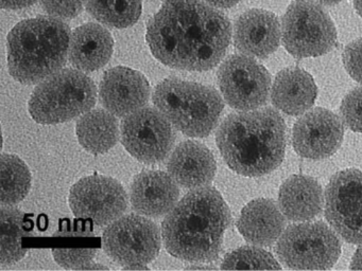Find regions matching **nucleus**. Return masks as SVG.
<instances>
[{"label":"nucleus","mask_w":362,"mask_h":271,"mask_svg":"<svg viewBox=\"0 0 362 271\" xmlns=\"http://www.w3.org/2000/svg\"><path fill=\"white\" fill-rule=\"evenodd\" d=\"M146 38L164 65L206 71L223 59L232 27L223 13L201 0H166L148 23Z\"/></svg>","instance_id":"obj_1"},{"label":"nucleus","mask_w":362,"mask_h":271,"mask_svg":"<svg viewBox=\"0 0 362 271\" xmlns=\"http://www.w3.org/2000/svg\"><path fill=\"white\" fill-rule=\"evenodd\" d=\"M230 213L216 188L190 191L169 212L162 224L167 251L188 262H211L219 256Z\"/></svg>","instance_id":"obj_2"},{"label":"nucleus","mask_w":362,"mask_h":271,"mask_svg":"<svg viewBox=\"0 0 362 271\" xmlns=\"http://www.w3.org/2000/svg\"><path fill=\"white\" fill-rule=\"evenodd\" d=\"M216 141L233 171L259 177L274 171L285 157V121L272 108L230 114L218 128Z\"/></svg>","instance_id":"obj_3"},{"label":"nucleus","mask_w":362,"mask_h":271,"mask_svg":"<svg viewBox=\"0 0 362 271\" xmlns=\"http://www.w3.org/2000/svg\"><path fill=\"white\" fill-rule=\"evenodd\" d=\"M71 29L54 16L21 21L7 38L8 67L22 84L42 82L64 67L69 54Z\"/></svg>","instance_id":"obj_4"},{"label":"nucleus","mask_w":362,"mask_h":271,"mask_svg":"<svg viewBox=\"0 0 362 271\" xmlns=\"http://www.w3.org/2000/svg\"><path fill=\"white\" fill-rule=\"evenodd\" d=\"M153 102L175 128L196 138L211 133L224 107L216 89L177 78L160 82L154 90Z\"/></svg>","instance_id":"obj_5"},{"label":"nucleus","mask_w":362,"mask_h":271,"mask_svg":"<svg viewBox=\"0 0 362 271\" xmlns=\"http://www.w3.org/2000/svg\"><path fill=\"white\" fill-rule=\"evenodd\" d=\"M96 99L92 78L78 69H61L37 85L29 100V114L40 124H59L90 112Z\"/></svg>","instance_id":"obj_6"},{"label":"nucleus","mask_w":362,"mask_h":271,"mask_svg":"<svg viewBox=\"0 0 362 271\" xmlns=\"http://www.w3.org/2000/svg\"><path fill=\"white\" fill-rule=\"evenodd\" d=\"M286 50L296 59L315 57L334 49L337 30L329 15L310 0H296L281 18Z\"/></svg>","instance_id":"obj_7"},{"label":"nucleus","mask_w":362,"mask_h":271,"mask_svg":"<svg viewBox=\"0 0 362 271\" xmlns=\"http://www.w3.org/2000/svg\"><path fill=\"white\" fill-rule=\"evenodd\" d=\"M279 260L291 269H329L341 253V243L324 222L288 227L276 246Z\"/></svg>","instance_id":"obj_8"},{"label":"nucleus","mask_w":362,"mask_h":271,"mask_svg":"<svg viewBox=\"0 0 362 271\" xmlns=\"http://www.w3.org/2000/svg\"><path fill=\"white\" fill-rule=\"evenodd\" d=\"M103 249L110 258L126 266L146 265L158 256L160 232L143 216H124L112 222L103 236Z\"/></svg>","instance_id":"obj_9"},{"label":"nucleus","mask_w":362,"mask_h":271,"mask_svg":"<svg viewBox=\"0 0 362 271\" xmlns=\"http://www.w3.org/2000/svg\"><path fill=\"white\" fill-rule=\"evenodd\" d=\"M218 84L228 105L247 112L266 104L271 76L255 59L247 55L235 54L220 66Z\"/></svg>","instance_id":"obj_10"},{"label":"nucleus","mask_w":362,"mask_h":271,"mask_svg":"<svg viewBox=\"0 0 362 271\" xmlns=\"http://www.w3.org/2000/svg\"><path fill=\"white\" fill-rule=\"evenodd\" d=\"M175 140L171 123L156 108H141L122 121V144L141 162L152 164L164 160Z\"/></svg>","instance_id":"obj_11"},{"label":"nucleus","mask_w":362,"mask_h":271,"mask_svg":"<svg viewBox=\"0 0 362 271\" xmlns=\"http://www.w3.org/2000/svg\"><path fill=\"white\" fill-rule=\"evenodd\" d=\"M325 216L341 237L362 243V171L344 169L326 188Z\"/></svg>","instance_id":"obj_12"},{"label":"nucleus","mask_w":362,"mask_h":271,"mask_svg":"<svg viewBox=\"0 0 362 271\" xmlns=\"http://www.w3.org/2000/svg\"><path fill=\"white\" fill-rule=\"evenodd\" d=\"M69 205L77 217L105 226L124 214L128 197L117 180L92 175L74 184L69 193Z\"/></svg>","instance_id":"obj_13"},{"label":"nucleus","mask_w":362,"mask_h":271,"mask_svg":"<svg viewBox=\"0 0 362 271\" xmlns=\"http://www.w3.org/2000/svg\"><path fill=\"white\" fill-rule=\"evenodd\" d=\"M343 135L342 123L334 112L325 108H315L294 125L292 144L300 156L319 160L338 150Z\"/></svg>","instance_id":"obj_14"},{"label":"nucleus","mask_w":362,"mask_h":271,"mask_svg":"<svg viewBox=\"0 0 362 271\" xmlns=\"http://www.w3.org/2000/svg\"><path fill=\"white\" fill-rule=\"evenodd\" d=\"M99 95L107 112L114 116H127L147 104L150 85L141 72L120 66L105 72Z\"/></svg>","instance_id":"obj_15"},{"label":"nucleus","mask_w":362,"mask_h":271,"mask_svg":"<svg viewBox=\"0 0 362 271\" xmlns=\"http://www.w3.org/2000/svg\"><path fill=\"white\" fill-rule=\"evenodd\" d=\"M279 19L269 11H247L235 23V47L247 56L266 59L279 48Z\"/></svg>","instance_id":"obj_16"},{"label":"nucleus","mask_w":362,"mask_h":271,"mask_svg":"<svg viewBox=\"0 0 362 271\" xmlns=\"http://www.w3.org/2000/svg\"><path fill=\"white\" fill-rule=\"evenodd\" d=\"M180 190L168 174L148 171L139 174L131 186V203L137 213L158 217L169 213L177 203Z\"/></svg>","instance_id":"obj_17"},{"label":"nucleus","mask_w":362,"mask_h":271,"mask_svg":"<svg viewBox=\"0 0 362 271\" xmlns=\"http://www.w3.org/2000/svg\"><path fill=\"white\" fill-rule=\"evenodd\" d=\"M167 169L177 184L197 188L213 181L217 165L206 146L196 141H184L173 150Z\"/></svg>","instance_id":"obj_18"},{"label":"nucleus","mask_w":362,"mask_h":271,"mask_svg":"<svg viewBox=\"0 0 362 271\" xmlns=\"http://www.w3.org/2000/svg\"><path fill=\"white\" fill-rule=\"evenodd\" d=\"M113 47V37L105 27L86 23L71 33L69 61L80 71H96L110 61Z\"/></svg>","instance_id":"obj_19"},{"label":"nucleus","mask_w":362,"mask_h":271,"mask_svg":"<svg viewBox=\"0 0 362 271\" xmlns=\"http://www.w3.org/2000/svg\"><path fill=\"white\" fill-rule=\"evenodd\" d=\"M285 227V219L274 201L259 198L247 203L237 222L245 241L258 246H269L277 241Z\"/></svg>","instance_id":"obj_20"},{"label":"nucleus","mask_w":362,"mask_h":271,"mask_svg":"<svg viewBox=\"0 0 362 271\" xmlns=\"http://www.w3.org/2000/svg\"><path fill=\"white\" fill-rule=\"evenodd\" d=\"M317 86L313 76L296 67L281 70L272 87V102L289 116L304 114L315 103Z\"/></svg>","instance_id":"obj_21"},{"label":"nucleus","mask_w":362,"mask_h":271,"mask_svg":"<svg viewBox=\"0 0 362 271\" xmlns=\"http://www.w3.org/2000/svg\"><path fill=\"white\" fill-rule=\"evenodd\" d=\"M279 203L284 215L293 222L313 219L323 207L321 186L313 178L292 176L281 186Z\"/></svg>","instance_id":"obj_22"},{"label":"nucleus","mask_w":362,"mask_h":271,"mask_svg":"<svg viewBox=\"0 0 362 271\" xmlns=\"http://www.w3.org/2000/svg\"><path fill=\"white\" fill-rule=\"evenodd\" d=\"M76 133L78 141L88 152L105 154L117 143V120L107 110H90L78 121Z\"/></svg>","instance_id":"obj_23"},{"label":"nucleus","mask_w":362,"mask_h":271,"mask_svg":"<svg viewBox=\"0 0 362 271\" xmlns=\"http://www.w3.org/2000/svg\"><path fill=\"white\" fill-rule=\"evenodd\" d=\"M0 212V263L13 264L27 253V248L23 247V241L28 235L26 215L11 205H3Z\"/></svg>","instance_id":"obj_24"},{"label":"nucleus","mask_w":362,"mask_h":271,"mask_svg":"<svg viewBox=\"0 0 362 271\" xmlns=\"http://www.w3.org/2000/svg\"><path fill=\"white\" fill-rule=\"evenodd\" d=\"M31 173L26 163L16 155L1 156V203L14 205L28 195Z\"/></svg>","instance_id":"obj_25"},{"label":"nucleus","mask_w":362,"mask_h":271,"mask_svg":"<svg viewBox=\"0 0 362 271\" xmlns=\"http://www.w3.org/2000/svg\"><path fill=\"white\" fill-rule=\"evenodd\" d=\"M88 13L107 27L124 29L135 25L141 14V0H86Z\"/></svg>","instance_id":"obj_26"},{"label":"nucleus","mask_w":362,"mask_h":271,"mask_svg":"<svg viewBox=\"0 0 362 271\" xmlns=\"http://www.w3.org/2000/svg\"><path fill=\"white\" fill-rule=\"evenodd\" d=\"M58 245L52 248L54 260L66 269H80L92 262L98 248L93 245L92 237L86 233H59Z\"/></svg>","instance_id":"obj_27"},{"label":"nucleus","mask_w":362,"mask_h":271,"mask_svg":"<svg viewBox=\"0 0 362 271\" xmlns=\"http://www.w3.org/2000/svg\"><path fill=\"white\" fill-rule=\"evenodd\" d=\"M271 253L257 247H241L224 258L221 269H281Z\"/></svg>","instance_id":"obj_28"},{"label":"nucleus","mask_w":362,"mask_h":271,"mask_svg":"<svg viewBox=\"0 0 362 271\" xmlns=\"http://www.w3.org/2000/svg\"><path fill=\"white\" fill-rule=\"evenodd\" d=\"M341 119L351 131L362 133V87L354 89L342 101Z\"/></svg>","instance_id":"obj_29"},{"label":"nucleus","mask_w":362,"mask_h":271,"mask_svg":"<svg viewBox=\"0 0 362 271\" xmlns=\"http://www.w3.org/2000/svg\"><path fill=\"white\" fill-rule=\"evenodd\" d=\"M41 2L50 16L71 19L81 13L84 0H41Z\"/></svg>","instance_id":"obj_30"},{"label":"nucleus","mask_w":362,"mask_h":271,"mask_svg":"<svg viewBox=\"0 0 362 271\" xmlns=\"http://www.w3.org/2000/svg\"><path fill=\"white\" fill-rule=\"evenodd\" d=\"M343 64L349 76L362 84V38L347 44L343 52Z\"/></svg>","instance_id":"obj_31"},{"label":"nucleus","mask_w":362,"mask_h":271,"mask_svg":"<svg viewBox=\"0 0 362 271\" xmlns=\"http://www.w3.org/2000/svg\"><path fill=\"white\" fill-rule=\"evenodd\" d=\"M37 0H1V8L5 10H22L33 6Z\"/></svg>","instance_id":"obj_32"},{"label":"nucleus","mask_w":362,"mask_h":271,"mask_svg":"<svg viewBox=\"0 0 362 271\" xmlns=\"http://www.w3.org/2000/svg\"><path fill=\"white\" fill-rule=\"evenodd\" d=\"M207 4L218 8H228L236 6L241 0H204Z\"/></svg>","instance_id":"obj_33"},{"label":"nucleus","mask_w":362,"mask_h":271,"mask_svg":"<svg viewBox=\"0 0 362 271\" xmlns=\"http://www.w3.org/2000/svg\"><path fill=\"white\" fill-rule=\"evenodd\" d=\"M351 269L362 270V246L358 248L357 251L355 252V255L351 260Z\"/></svg>","instance_id":"obj_34"},{"label":"nucleus","mask_w":362,"mask_h":271,"mask_svg":"<svg viewBox=\"0 0 362 271\" xmlns=\"http://www.w3.org/2000/svg\"><path fill=\"white\" fill-rule=\"evenodd\" d=\"M80 269H107V267L103 266V265L94 264V263H88V264L84 265Z\"/></svg>","instance_id":"obj_35"},{"label":"nucleus","mask_w":362,"mask_h":271,"mask_svg":"<svg viewBox=\"0 0 362 271\" xmlns=\"http://www.w3.org/2000/svg\"><path fill=\"white\" fill-rule=\"evenodd\" d=\"M319 4H324V6H334V4H339L342 0H315Z\"/></svg>","instance_id":"obj_36"},{"label":"nucleus","mask_w":362,"mask_h":271,"mask_svg":"<svg viewBox=\"0 0 362 271\" xmlns=\"http://www.w3.org/2000/svg\"><path fill=\"white\" fill-rule=\"evenodd\" d=\"M354 6H355L358 14L362 17V0H354Z\"/></svg>","instance_id":"obj_37"},{"label":"nucleus","mask_w":362,"mask_h":271,"mask_svg":"<svg viewBox=\"0 0 362 271\" xmlns=\"http://www.w3.org/2000/svg\"><path fill=\"white\" fill-rule=\"evenodd\" d=\"M124 269H133V270H135V269H148V267L146 265H131V266L124 267Z\"/></svg>","instance_id":"obj_38"},{"label":"nucleus","mask_w":362,"mask_h":271,"mask_svg":"<svg viewBox=\"0 0 362 271\" xmlns=\"http://www.w3.org/2000/svg\"><path fill=\"white\" fill-rule=\"evenodd\" d=\"M214 267H206V266H192L187 267V269H213Z\"/></svg>","instance_id":"obj_39"}]
</instances>
